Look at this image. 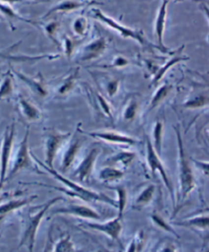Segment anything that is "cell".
Here are the masks:
<instances>
[{
    "instance_id": "cell-13",
    "label": "cell",
    "mask_w": 209,
    "mask_h": 252,
    "mask_svg": "<svg viewBox=\"0 0 209 252\" xmlns=\"http://www.w3.org/2000/svg\"><path fill=\"white\" fill-rule=\"evenodd\" d=\"M52 215H66L91 220H101V216L98 212L95 211L93 207L85 204H68L63 207H59L54 209Z\"/></svg>"
},
{
    "instance_id": "cell-1",
    "label": "cell",
    "mask_w": 209,
    "mask_h": 252,
    "mask_svg": "<svg viewBox=\"0 0 209 252\" xmlns=\"http://www.w3.org/2000/svg\"><path fill=\"white\" fill-rule=\"evenodd\" d=\"M32 158L33 159L36 161L37 164H39L40 166L43 167V169L50 174L53 178H55L57 180H59L60 183H62L64 185V188H59V187H53V186H46V185H42V184H36L38 186H43V187H49V188H54L58 189L61 192H63L66 195L73 196V197L82 199L84 201H88V202H103L105 204H108L110 206H113L114 208H117V201L116 199L109 197L106 194L103 193H99V192H95L93 190H90L86 187H84L83 185H81L79 182H75V181H71L69 179L65 178L64 176H62L61 174L58 173L54 169H49V167L43 162L39 160L33 153H32Z\"/></svg>"
},
{
    "instance_id": "cell-37",
    "label": "cell",
    "mask_w": 209,
    "mask_h": 252,
    "mask_svg": "<svg viewBox=\"0 0 209 252\" xmlns=\"http://www.w3.org/2000/svg\"><path fill=\"white\" fill-rule=\"evenodd\" d=\"M59 29H60V24H59L58 22H51V23L47 24V25L44 27V30H45V33H46L47 37H48L58 47H60V43L58 41V38H57Z\"/></svg>"
},
{
    "instance_id": "cell-28",
    "label": "cell",
    "mask_w": 209,
    "mask_h": 252,
    "mask_svg": "<svg viewBox=\"0 0 209 252\" xmlns=\"http://www.w3.org/2000/svg\"><path fill=\"white\" fill-rule=\"evenodd\" d=\"M0 15H2L7 20V22L9 24H11L12 22L19 21V22L30 24L32 26H37V24L35 22H33L32 20H28V19L20 16L19 13L11 7V5L6 4V3L0 2Z\"/></svg>"
},
{
    "instance_id": "cell-12",
    "label": "cell",
    "mask_w": 209,
    "mask_h": 252,
    "mask_svg": "<svg viewBox=\"0 0 209 252\" xmlns=\"http://www.w3.org/2000/svg\"><path fill=\"white\" fill-rule=\"evenodd\" d=\"M99 155L100 149L97 147H93L88 151L87 155L84 157L81 162L77 165L73 176L78 180V182H80V183H83V182H86L87 180L90 179L95 169V164Z\"/></svg>"
},
{
    "instance_id": "cell-31",
    "label": "cell",
    "mask_w": 209,
    "mask_h": 252,
    "mask_svg": "<svg viewBox=\"0 0 209 252\" xmlns=\"http://www.w3.org/2000/svg\"><path fill=\"white\" fill-rule=\"evenodd\" d=\"M72 31L78 38H85L90 31V24L85 16L77 17L72 24Z\"/></svg>"
},
{
    "instance_id": "cell-5",
    "label": "cell",
    "mask_w": 209,
    "mask_h": 252,
    "mask_svg": "<svg viewBox=\"0 0 209 252\" xmlns=\"http://www.w3.org/2000/svg\"><path fill=\"white\" fill-rule=\"evenodd\" d=\"M29 129H27L24 138L19 144L15 158H11L6 181L10 180L12 177H15L19 172L23 170L37 171V165L34 163L32 152L29 149Z\"/></svg>"
},
{
    "instance_id": "cell-6",
    "label": "cell",
    "mask_w": 209,
    "mask_h": 252,
    "mask_svg": "<svg viewBox=\"0 0 209 252\" xmlns=\"http://www.w3.org/2000/svg\"><path fill=\"white\" fill-rule=\"evenodd\" d=\"M16 138V123L13 122L7 126L1 140L0 145V192H1L8 174L10 166L13 145H15Z\"/></svg>"
},
{
    "instance_id": "cell-29",
    "label": "cell",
    "mask_w": 209,
    "mask_h": 252,
    "mask_svg": "<svg viewBox=\"0 0 209 252\" xmlns=\"http://www.w3.org/2000/svg\"><path fill=\"white\" fill-rule=\"evenodd\" d=\"M163 134H164L163 123L161 121H156L154 126H153V130H152V137H153L152 146H153V148H154V150L157 152V155H159L160 157H161V153H162Z\"/></svg>"
},
{
    "instance_id": "cell-44",
    "label": "cell",
    "mask_w": 209,
    "mask_h": 252,
    "mask_svg": "<svg viewBox=\"0 0 209 252\" xmlns=\"http://www.w3.org/2000/svg\"><path fill=\"white\" fill-rule=\"evenodd\" d=\"M0 2L6 3V4H9V5H12V4H15V3L24 2V0H0Z\"/></svg>"
},
{
    "instance_id": "cell-7",
    "label": "cell",
    "mask_w": 209,
    "mask_h": 252,
    "mask_svg": "<svg viewBox=\"0 0 209 252\" xmlns=\"http://www.w3.org/2000/svg\"><path fill=\"white\" fill-rule=\"evenodd\" d=\"M145 147H146V161L148 164V167L150 169L152 175H155L156 173L159 174L160 178L162 179V182L166 189L170 192L171 199L173 201V206L176 207V196H175V189L173 182L169 176V173H167L165 166L160 158V156L157 155V152L154 150L152 146V141L149 139V137H146V142H145Z\"/></svg>"
},
{
    "instance_id": "cell-2",
    "label": "cell",
    "mask_w": 209,
    "mask_h": 252,
    "mask_svg": "<svg viewBox=\"0 0 209 252\" xmlns=\"http://www.w3.org/2000/svg\"><path fill=\"white\" fill-rule=\"evenodd\" d=\"M174 130L178 146V179H179V202L184 201L196 187V177L193 169V161L188 157L184 145L182 133L179 126Z\"/></svg>"
},
{
    "instance_id": "cell-38",
    "label": "cell",
    "mask_w": 209,
    "mask_h": 252,
    "mask_svg": "<svg viewBox=\"0 0 209 252\" xmlns=\"http://www.w3.org/2000/svg\"><path fill=\"white\" fill-rule=\"evenodd\" d=\"M95 99L97 101V104L99 105L100 109L102 110V113L109 119L113 120L114 116H113V109H111L110 104L108 103V101L105 99V98L99 94V93H95Z\"/></svg>"
},
{
    "instance_id": "cell-39",
    "label": "cell",
    "mask_w": 209,
    "mask_h": 252,
    "mask_svg": "<svg viewBox=\"0 0 209 252\" xmlns=\"http://www.w3.org/2000/svg\"><path fill=\"white\" fill-rule=\"evenodd\" d=\"M119 87H120V81L118 79H110L106 81L104 84L105 92L107 96L110 98H114L115 96H117V94L119 91Z\"/></svg>"
},
{
    "instance_id": "cell-15",
    "label": "cell",
    "mask_w": 209,
    "mask_h": 252,
    "mask_svg": "<svg viewBox=\"0 0 209 252\" xmlns=\"http://www.w3.org/2000/svg\"><path fill=\"white\" fill-rule=\"evenodd\" d=\"M98 4H101V3L96 1V0H61V1H60L59 3L53 5L51 8H49L42 18L46 19L52 15H55V13H67V12H72L84 7L98 5Z\"/></svg>"
},
{
    "instance_id": "cell-35",
    "label": "cell",
    "mask_w": 209,
    "mask_h": 252,
    "mask_svg": "<svg viewBox=\"0 0 209 252\" xmlns=\"http://www.w3.org/2000/svg\"><path fill=\"white\" fill-rule=\"evenodd\" d=\"M150 219H151L152 222L154 223V225H155L157 228H159V229H161V230H163V231H165V232H167V233H170V234L174 235L175 237L179 238L178 233L173 229L171 223H170L169 221L165 220V219H164L163 217H161L160 215L154 213V214H152V215L150 216Z\"/></svg>"
},
{
    "instance_id": "cell-16",
    "label": "cell",
    "mask_w": 209,
    "mask_h": 252,
    "mask_svg": "<svg viewBox=\"0 0 209 252\" xmlns=\"http://www.w3.org/2000/svg\"><path fill=\"white\" fill-rule=\"evenodd\" d=\"M169 2L170 0H161V3L158 8L155 22H154V37L157 41V45L160 48L166 51H172L164 45V42H163V36H164L166 20H167V6H169Z\"/></svg>"
},
{
    "instance_id": "cell-45",
    "label": "cell",
    "mask_w": 209,
    "mask_h": 252,
    "mask_svg": "<svg viewBox=\"0 0 209 252\" xmlns=\"http://www.w3.org/2000/svg\"><path fill=\"white\" fill-rule=\"evenodd\" d=\"M34 1H37V2H46V1H50V0H34Z\"/></svg>"
},
{
    "instance_id": "cell-4",
    "label": "cell",
    "mask_w": 209,
    "mask_h": 252,
    "mask_svg": "<svg viewBox=\"0 0 209 252\" xmlns=\"http://www.w3.org/2000/svg\"><path fill=\"white\" fill-rule=\"evenodd\" d=\"M61 200H63V196H57V197H53L49 199L47 202H45L44 204H42L36 212L34 213L30 212L29 215H27L24 218L23 233L19 242V248L25 246L27 247L28 252H34L36 236L42 220H43L45 215L49 212V209Z\"/></svg>"
},
{
    "instance_id": "cell-43",
    "label": "cell",
    "mask_w": 209,
    "mask_h": 252,
    "mask_svg": "<svg viewBox=\"0 0 209 252\" xmlns=\"http://www.w3.org/2000/svg\"><path fill=\"white\" fill-rule=\"evenodd\" d=\"M192 161H193L195 164H196L197 166H199L200 169L203 170L205 176L208 175V161H199V160H195V159H194V160L192 159Z\"/></svg>"
},
{
    "instance_id": "cell-27",
    "label": "cell",
    "mask_w": 209,
    "mask_h": 252,
    "mask_svg": "<svg viewBox=\"0 0 209 252\" xmlns=\"http://www.w3.org/2000/svg\"><path fill=\"white\" fill-rule=\"evenodd\" d=\"M136 158V155L132 151H120L117 155L109 158L106 160V165H113L116 167H125L130 163L133 162V160Z\"/></svg>"
},
{
    "instance_id": "cell-30",
    "label": "cell",
    "mask_w": 209,
    "mask_h": 252,
    "mask_svg": "<svg viewBox=\"0 0 209 252\" xmlns=\"http://www.w3.org/2000/svg\"><path fill=\"white\" fill-rule=\"evenodd\" d=\"M15 91V85H13V74L11 71H7L4 74L1 82H0V100L6 99L12 96Z\"/></svg>"
},
{
    "instance_id": "cell-46",
    "label": "cell",
    "mask_w": 209,
    "mask_h": 252,
    "mask_svg": "<svg viewBox=\"0 0 209 252\" xmlns=\"http://www.w3.org/2000/svg\"><path fill=\"white\" fill-rule=\"evenodd\" d=\"M204 252H207V251H204Z\"/></svg>"
},
{
    "instance_id": "cell-25",
    "label": "cell",
    "mask_w": 209,
    "mask_h": 252,
    "mask_svg": "<svg viewBox=\"0 0 209 252\" xmlns=\"http://www.w3.org/2000/svg\"><path fill=\"white\" fill-rule=\"evenodd\" d=\"M156 188L153 184L147 185L140 193L137 195V197L134 200V208L136 209H142L153 201L155 197Z\"/></svg>"
},
{
    "instance_id": "cell-33",
    "label": "cell",
    "mask_w": 209,
    "mask_h": 252,
    "mask_svg": "<svg viewBox=\"0 0 209 252\" xmlns=\"http://www.w3.org/2000/svg\"><path fill=\"white\" fill-rule=\"evenodd\" d=\"M139 109H140V104H139L138 100L136 98L131 97L122 109V113H121L122 120L124 122H133L138 116Z\"/></svg>"
},
{
    "instance_id": "cell-24",
    "label": "cell",
    "mask_w": 209,
    "mask_h": 252,
    "mask_svg": "<svg viewBox=\"0 0 209 252\" xmlns=\"http://www.w3.org/2000/svg\"><path fill=\"white\" fill-rule=\"evenodd\" d=\"M124 177V172L113 165H105L98 173V179L103 183L110 184L120 181Z\"/></svg>"
},
{
    "instance_id": "cell-41",
    "label": "cell",
    "mask_w": 209,
    "mask_h": 252,
    "mask_svg": "<svg viewBox=\"0 0 209 252\" xmlns=\"http://www.w3.org/2000/svg\"><path fill=\"white\" fill-rule=\"evenodd\" d=\"M158 252H179V248L174 242L170 240H165L160 244Z\"/></svg>"
},
{
    "instance_id": "cell-34",
    "label": "cell",
    "mask_w": 209,
    "mask_h": 252,
    "mask_svg": "<svg viewBox=\"0 0 209 252\" xmlns=\"http://www.w3.org/2000/svg\"><path fill=\"white\" fill-rule=\"evenodd\" d=\"M51 252H78L76 245L74 244L72 237L69 235H64L55 242Z\"/></svg>"
},
{
    "instance_id": "cell-17",
    "label": "cell",
    "mask_w": 209,
    "mask_h": 252,
    "mask_svg": "<svg viewBox=\"0 0 209 252\" xmlns=\"http://www.w3.org/2000/svg\"><path fill=\"white\" fill-rule=\"evenodd\" d=\"M13 75H16L23 83H25L26 85L29 87L35 94L39 95L40 97H45L48 94V90H47V86H46V83L44 81V78L42 77L41 74H39L38 76H36L35 78H31V77H28L27 75L16 71V69L12 68V72Z\"/></svg>"
},
{
    "instance_id": "cell-32",
    "label": "cell",
    "mask_w": 209,
    "mask_h": 252,
    "mask_svg": "<svg viewBox=\"0 0 209 252\" xmlns=\"http://www.w3.org/2000/svg\"><path fill=\"white\" fill-rule=\"evenodd\" d=\"M147 243L146 233L142 230L138 231L135 236L132 238L131 242L129 243L125 252H142L145 249Z\"/></svg>"
},
{
    "instance_id": "cell-22",
    "label": "cell",
    "mask_w": 209,
    "mask_h": 252,
    "mask_svg": "<svg viewBox=\"0 0 209 252\" xmlns=\"http://www.w3.org/2000/svg\"><path fill=\"white\" fill-rule=\"evenodd\" d=\"M36 197L37 196H30V197H26L23 199H12L0 205V221L12 212H16L18 209L31 203L36 199Z\"/></svg>"
},
{
    "instance_id": "cell-11",
    "label": "cell",
    "mask_w": 209,
    "mask_h": 252,
    "mask_svg": "<svg viewBox=\"0 0 209 252\" xmlns=\"http://www.w3.org/2000/svg\"><path fill=\"white\" fill-rule=\"evenodd\" d=\"M107 49V40L104 37H98L84 45L76 54V59L80 63H88L100 58Z\"/></svg>"
},
{
    "instance_id": "cell-36",
    "label": "cell",
    "mask_w": 209,
    "mask_h": 252,
    "mask_svg": "<svg viewBox=\"0 0 209 252\" xmlns=\"http://www.w3.org/2000/svg\"><path fill=\"white\" fill-rule=\"evenodd\" d=\"M114 190L117 193L118 199H116L117 201V209L119 211V217H123V213L125 206H127V202H128V192L123 187H115Z\"/></svg>"
},
{
    "instance_id": "cell-21",
    "label": "cell",
    "mask_w": 209,
    "mask_h": 252,
    "mask_svg": "<svg viewBox=\"0 0 209 252\" xmlns=\"http://www.w3.org/2000/svg\"><path fill=\"white\" fill-rule=\"evenodd\" d=\"M174 225L178 227H186V228H191V229H196L198 231H208L209 227V218L207 213L204 215H198L195 216L190 219H186L183 220H179L176 222H173Z\"/></svg>"
},
{
    "instance_id": "cell-20",
    "label": "cell",
    "mask_w": 209,
    "mask_h": 252,
    "mask_svg": "<svg viewBox=\"0 0 209 252\" xmlns=\"http://www.w3.org/2000/svg\"><path fill=\"white\" fill-rule=\"evenodd\" d=\"M79 76H80V67L73 68L72 71L69 72V74L63 79L60 85L58 87L55 95L61 98L67 96L76 87L79 80Z\"/></svg>"
},
{
    "instance_id": "cell-3",
    "label": "cell",
    "mask_w": 209,
    "mask_h": 252,
    "mask_svg": "<svg viewBox=\"0 0 209 252\" xmlns=\"http://www.w3.org/2000/svg\"><path fill=\"white\" fill-rule=\"evenodd\" d=\"M90 12H91V17L93 19H95L96 21H99L100 23L104 24L105 26L110 28L111 30H114L115 32H117L120 37H122L124 39H132V40L136 41L137 43H139L142 47H144L147 50H150V51L158 50L162 53H169V54H173L177 51V50L166 51V50L160 48L158 45L152 44L151 42L146 38V36L144 35V33L141 30L133 29V28H131V27H127V26L121 25L119 22L116 21L114 18L107 16L106 13H104L98 7H93Z\"/></svg>"
},
{
    "instance_id": "cell-14",
    "label": "cell",
    "mask_w": 209,
    "mask_h": 252,
    "mask_svg": "<svg viewBox=\"0 0 209 252\" xmlns=\"http://www.w3.org/2000/svg\"><path fill=\"white\" fill-rule=\"evenodd\" d=\"M84 139L79 136H72L71 139L68 140L66 143L67 146L64 149V152L62 155L61 158V166H60V172L61 174H64L68 172V170L74 165L76 162L81 149L83 147Z\"/></svg>"
},
{
    "instance_id": "cell-40",
    "label": "cell",
    "mask_w": 209,
    "mask_h": 252,
    "mask_svg": "<svg viewBox=\"0 0 209 252\" xmlns=\"http://www.w3.org/2000/svg\"><path fill=\"white\" fill-rule=\"evenodd\" d=\"M62 47H63V53L65 57L67 59H71L76 50V41L73 38L64 35L62 39Z\"/></svg>"
},
{
    "instance_id": "cell-42",
    "label": "cell",
    "mask_w": 209,
    "mask_h": 252,
    "mask_svg": "<svg viewBox=\"0 0 209 252\" xmlns=\"http://www.w3.org/2000/svg\"><path fill=\"white\" fill-rule=\"evenodd\" d=\"M130 64V61L128 59H125L124 57H122V55H118V57H116L113 62H111L110 63V67H124Z\"/></svg>"
},
{
    "instance_id": "cell-18",
    "label": "cell",
    "mask_w": 209,
    "mask_h": 252,
    "mask_svg": "<svg viewBox=\"0 0 209 252\" xmlns=\"http://www.w3.org/2000/svg\"><path fill=\"white\" fill-rule=\"evenodd\" d=\"M18 108L22 117L28 122H36L41 119V110L23 95L18 97Z\"/></svg>"
},
{
    "instance_id": "cell-19",
    "label": "cell",
    "mask_w": 209,
    "mask_h": 252,
    "mask_svg": "<svg viewBox=\"0 0 209 252\" xmlns=\"http://www.w3.org/2000/svg\"><path fill=\"white\" fill-rule=\"evenodd\" d=\"M185 46H180L178 51L176 52V54H173V57L171 58V60L169 62H166L163 65H160L158 68L156 73L153 75V79H152V82L151 84L152 85H157V84L159 83V81L164 77V75L166 74V72L169 71V69L171 67H173L176 63H182V62H186V61H189V58L188 57H184V55L182 54V50Z\"/></svg>"
},
{
    "instance_id": "cell-10",
    "label": "cell",
    "mask_w": 209,
    "mask_h": 252,
    "mask_svg": "<svg viewBox=\"0 0 209 252\" xmlns=\"http://www.w3.org/2000/svg\"><path fill=\"white\" fill-rule=\"evenodd\" d=\"M78 131L88 137L101 140L106 143L110 144H117V145H124V146H135L140 144V140H138L132 136L125 135L117 131H91L86 132L78 128Z\"/></svg>"
},
{
    "instance_id": "cell-8",
    "label": "cell",
    "mask_w": 209,
    "mask_h": 252,
    "mask_svg": "<svg viewBox=\"0 0 209 252\" xmlns=\"http://www.w3.org/2000/svg\"><path fill=\"white\" fill-rule=\"evenodd\" d=\"M71 132H60L58 130H47L45 135V164L49 169H53V163L60 150L66 145L68 140L72 137Z\"/></svg>"
},
{
    "instance_id": "cell-23",
    "label": "cell",
    "mask_w": 209,
    "mask_h": 252,
    "mask_svg": "<svg viewBox=\"0 0 209 252\" xmlns=\"http://www.w3.org/2000/svg\"><path fill=\"white\" fill-rule=\"evenodd\" d=\"M173 91V85L171 83H163L159 87H157L156 91L153 94L148 109H147V113L149 111L153 110L154 108H156L158 105H160L167 97L170 96V94Z\"/></svg>"
},
{
    "instance_id": "cell-9",
    "label": "cell",
    "mask_w": 209,
    "mask_h": 252,
    "mask_svg": "<svg viewBox=\"0 0 209 252\" xmlns=\"http://www.w3.org/2000/svg\"><path fill=\"white\" fill-rule=\"evenodd\" d=\"M82 226L106 235L111 240L118 242L121 246L120 236L122 232V217H119L118 215L116 218L102 222L84 221Z\"/></svg>"
},
{
    "instance_id": "cell-26",
    "label": "cell",
    "mask_w": 209,
    "mask_h": 252,
    "mask_svg": "<svg viewBox=\"0 0 209 252\" xmlns=\"http://www.w3.org/2000/svg\"><path fill=\"white\" fill-rule=\"evenodd\" d=\"M209 104V96L207 90L204 92L195 93L189 96L187 99L184 101V108L187 109H200L207 107Z\"/></svg>"
}]
</instances>
